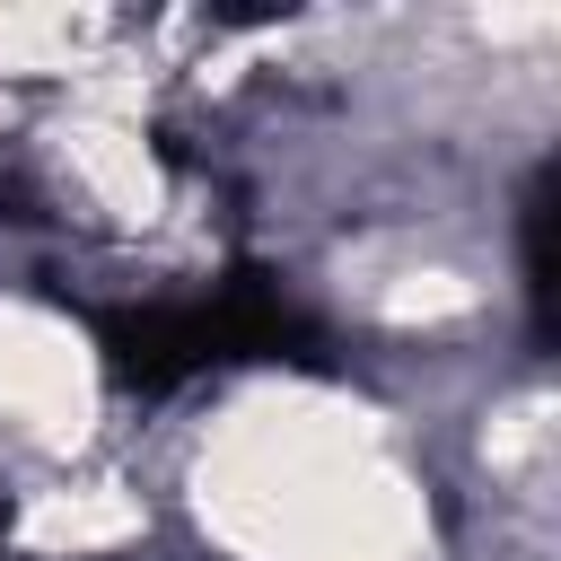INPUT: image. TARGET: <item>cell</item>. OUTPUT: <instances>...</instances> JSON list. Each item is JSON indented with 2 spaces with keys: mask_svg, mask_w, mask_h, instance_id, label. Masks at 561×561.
Masks as SVG:
<instances>
[{
  "mask_svg": "<svg viewBox=\"0 0 561 561\" xmlns=\"http://www.w3.org/2000/svg\"><path fill=\"white\" fill-rule=\"evenodd\" d=\"M316 333L307 316L263 289V280H210V289H184V298H131V307H105L96 316V359L123 394H175L193 377H219V368H254V359H298Z\"/></svg>",
  "mask_w": 561,
  "mask_h": 561,
  "instance_id": "obj_1",
  "label": "cell"
},
{
  "mask_svg": "<svg viewBox=\"0 0 561 561\" xmlns=\"http://www.w3.org/2000/svg\"><path fill=\"white\" fill-rule=\"evenodd\" d=\"M0 552H9V508H0Z\"/></svg>",
  "mask_w": 561,
  "mask_h": 561,
  "instance_id": "obj_2",
  "label": "cell"
}]
</instances>
